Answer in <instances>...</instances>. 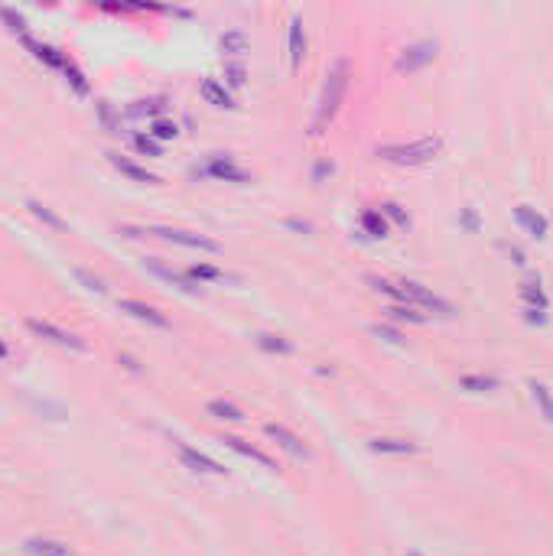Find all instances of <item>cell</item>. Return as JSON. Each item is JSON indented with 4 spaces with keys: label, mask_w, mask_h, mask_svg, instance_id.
<instances>
[{
    "label": "cell",
    "mask_w": 553,
    "mask_h": 556,
    "mask_svg": "<svg viewBox=\"0 0 553 556\" xmlns=\"http://www.w3.org/2000/svg\"><path fill=\"white\" fill-rule=\"evenodd\" d=\"M128 237H144V235H154L160 241H170V245H182V247H199V251H212L218 254L221 245L212 241L205 235H192V231H179V228H163V225H150V228H137V225H124L120 228Z\"/></svg>",
    "instance_id": "1"
},
{
    "label": "cell",
    "mask_w": 553,
    "mask_h": 556,
    "mask_svg": "<svg viewBox=\"0 0 553 556\" xmlns=\"http://www.w3.org/2000/svg\"><path fill=\"white\" fill-rule=\"evenodd\" d=\"M345 88H349V66H345V62H339V66L329 72V82H325V88H323V104H319V121H316L319 127H323L325 121H329L332 114L339 111Z\"/></svg>",
    "instance_id": "2"
},
{
    "label": "cell",
    "mask_w": 553,
    "mask_h": 556,
    "mask_svg": "<svg viewBox=\"0 0 553 556\" xmlns=\"http://www.w3.org/2000/svg\"><path fill=\"white\" fill-rule=\"evenodd\" d=\"M440 150V140H417V144H397V147H378V156L384 160H397V163H417V160H430L433 153Z\"/></svg>",
    "instance_id": "3"
},
{
    "label": "cell",
    "mask_w": 553,
    "mask_h": 556,
    "mask_svg": "<svg viewBox=\"0 0 553 556\" xmlns=\"http://www.w3.org/2000/svg\"><path fill=\"white\" fill-rule=\"evenodd\" d=\"M26 329L33 332V335L46 338V342H52V345L75 348V352H82V348H85V342H82V338H75L72 332L59 329V326H52V322H43V319H26Z\"/></svg>",
    "instance_id": "4"
},
{
    "label": "cell",
    "mask_w": 553,
    "mask_h": 556,
    "mask_svg": "<svg viewBox=\"0 0 553 556\" xmlns=\"http://www.w3.org/2000/svg\"><path fill=\"white\" fill-rule=\"evenodd\" d=\"M173 446H176V452H179V459H182V465H186V469H192V472H202V475H225V465H218L215 459H209L205 452L192 449L189 443H182V439H173Z\"/></svg>",
    "instance_id": "5"
},
{
    "label": "cell",
    "mask_w": 553,
    "mask_h": 556,
    "mask_svg": "<svg viewBox=\"0 0 553 556\" xmlns=\"http://www.w3.org/2000/svg\"><path fill=\"white\" fill-rule=\"evenodd\" d=\"M267 436H273L277 439V446L280 449H287L290 455H297V459H306V446L299 443V436L297 433H290L287 426H280V423H267Z\"/></svg>",
    "instance_id": "6"
},
{
    "label": "cell",
    "mask_w": 553,
    "mask_h": 556,
    "mask_svg": "<svg viewBox=\"0 0 553 556\" xmlns=\"http://www.w3.org/2000/svg\"><path fill=\"white\" fill-rule=\"evenodd\" d=\"M120 312H128V316H134V319H140V322H150V326H166V316L163 312H156L154 306H147V303H140V299H120Z\"/></svg>",
    "instance_id": "7"
},
{
    "label": "cell",
    "mask_w": 553,
    "mask_h": 556,
    "mask_svg": "<svg viewBox=\"0 0 553 556\" xmlns=\"http://www.w3.org/2000/svg\"><path fill=\"white\" fill-rule=\"evenodd\" d=\"M108 160H111V166L120 169V173H124L128 179H134V183H147V185L160 183V179H156L154 173H147L144 166H137L134 160H128V156H120V153H108Z\"/></svg>",
    "instance_id": "8"
},
{
    "label": "cell",
    "mask_w": 553,
    "mask_h": 556,
    "mask_svg": "<svg viewBox=\"0 0 553 556\" xmlns=\"http://www.w3.org/2000/svg\"><path fill=\"white\" fill-rule=\"evenodd\" d=\"M221 446L235 449L238 455H244V459H251V462H257V465H264V469H273V459H271V455L261 452L257 446H251V443H244V439H238V436H225V439H221Z\"/></svg>",
    "instance_id": "9"
},
{
    "label": "cell",
    "mask_w": 553,
    "mask_h": 556,
    "mask_svg": "<svg viewBox=\"0 0 553 556\" xmlns=\"http://www.w3.org/2000/svg\"><path fill=\"white\" fill-rule=\"evenodd\" d=\"M26 553L30 556H75L66 543H59V540H46V537L26 540Z\"/></svg>",
    "instance_id": "10"
},
{
    "label": "cell",
    "mask_w": 553,
    "mask_h": 556,
    "mask_svg": "<svg viewBox=\"0 0 553 556\" xmlns=\"http://www.w3.org/2000/svg\"><path fill=\"white\" fill-rule=\"evenodd\" d=\"M23 42L33 49V56L39 62H46V66H52V68H66L68 66V59L66 56H59V52L52 49V46H46V42H36V39H30V36H23Z\"/></svg>",
    "instance_id": "11"
},
{
    "label": "cell",
    "mask_w": 553,
    "mask_h": 556,
    "mask_svg": "<svg viewBox=\"0 0 553 556\" xmlns=\"http://www.w3.org/2000/svg\"><path fill=\"white\" fill-rule=\"evenodd\" d=\"M209 173H212L215 179H231V183H247V173L244 169H238L231 160H221V156H215L212 163H209Z\"/></svg>",
    "instance_id": "12"
},
{
    "label": "cell",
    "mask_w": 553,
    "mask_h": 556,
    "mask_svg": "<svg viewBox=\"0 0 553 556\" xmlns=\"http://www.w3.org/2000/svg\"><path fill=\"white\" fill-rule=\"evenodd\" d=\"M202 98L215 108H231V94L225 92V85L215 82V78H205L202 82Z\"/></svg>",
    "instance_id": "13"
},
{
    "label": "cell",
    "mask_w": 553,
    "mask_h": 556,
    "mask_svg": "<svg viewBox=\"0 0 553 556\" xmlns=\"http://www.w3.org/2000/svg\"><path fill=\"white\" fill-rule=\"evenodd\" d=\"M209 413H212V416H218V420H231V423L244 420L238 407L228 404V400H212V404H209Z\"/></svg>",
    "instance_id": "14"
},
{
    "label": "cell",
    "mask_w": 553,
    "mask_h": 556,
    "mask_svg": "<svg viewBox=\"0 0 553 556\" xmlns=\"http://www.w3.org/2000/svg\"><path fill=\"white\" fill-rule=\"evenodd\" d=\"M26 209L33 211V215H36V218H39V221H46V225H49V228H59V231H62V228H66V221H62V218H59V215H56V211H52V209H46L43 202H26Z\"/></svg>",
    "instance_id": "15"
},
{
    "label": "cell",
    "mask_w": 553,
    "mask_h": 556,
    "mask_svg": "<svg viewBox=\"0 0 553 556\" xmlns=\"http://www.w3.org/2000/svg\"><path fill=\"white\" fill-rule=\"evenodd\" d=\"M221 52H247V36L231 30V33L221 36Z\"/></svg>",
    "instance_id": "16"
},
{
    "label": "cell",
    "mask_w": 553,
    "mask_h": 556,
    "mask_svg": "<svg viewBox=\"0 0 553 556\" xmlns=\"http://www.w3.org/2000/svg\"><path fill=\"white\" fill-rule=\"evenodd\" d=\"M290 56H293V66H299V59H303V30H299V20H293V26H290Z\"/></svg>",
    "instance_id": "17"
},
{
    "label": "cell",
    "mask_w": 553,
    "mask_h": 556,
    "mask_svg": "<svg viewBox=\"0 0 553 556\" xmlns=\"http://www.w3.org/2000/svg\"><path fill=\"white\" fill-rule=\"evenodd\" d=\"M371 449H375V452H414V446H410V443H400V439H375Z\"/></svg>",
    "instance_id": "18"
},
{
    "label": "cell",
    "mask_w": 553,
    "mask_h": 556,
    "mask_svg": "<svg viewBox=\"0 0 553 556\" xmlns=\"http://www.w3.org/2000/svg\"><path fill=\"white\" fill-rule=\"evenodd\" d=\"M75 280H82L88 290H94V293H104V283H101V277H94L92 270H85V267H75Z\"/></svg>",
    "instance_id": "19"
},
{
    "label": "cell",
    "mask_w": 553,
    "mask_h": 556,
    "mask_svg": "<svg viewBox=\"0 0 553 556\" xmlns=\"http://www.w3.org/2000/svg\"><path fill=\"white\" fill-rule=\"evenodd\" d=\"M62 72H66L68 82L75 85V92H78V94H88V82H85V75H82V72H78V68L72 66V62H68V66L62 68Z\"/></svg>",
    "instance_id": "20"
},
{
    "label": "cell",
    "mask_w": 553,
    "mask_h": 556,
    "mask_svg": "<svg viewBox=\"0 0 553 556\" xmlns=\"http://www.w3.org/2000/svg\"><path fill=\"white\" fill-rule=\"evenodd\" d=\"M0 20H4V23H10V30H13V33L26 36V20L20 17V13H13V10H0Z\"/></svg>",
    "instance_id": "21"
},
{
    "label": "cell",
    "mask_w": 553,
    "mask_h": 556,
    "mask_svg": "<svg viewBox=\"0 0 553 556\" xmlns=\"http://www.w3.org/2000/svg\"><path fill=\"white\" fill-rule=\"evenodd\" d=\"M179 130H176V124L173 121H154V137L156 140H173Z\"/></svg>",
    "instance_id": "22"
},
{
    "label": "cell",
    "mask_w": 553,
    "mask_h": 556,
    "mask_svg": "<svg viewBox=\"0 0 553 556\" xmlns=\"http://www.w3.org/2000/svg\"><path fill=\"white\" fill-rule=\"evenodd\" d=\"M189 273L196 280H221V270L209 267V264H196V267H189Z\"/></svg>",
    "instance_id": "23"
},
{
    "label": "cell",
    "mask_w": 553,
    "mask_h": 556,
    "mask_svg": "<svg viewBox=\"0 0 553 556\" xmlns=\"http://www.w3.org/2000/svg\"><path fill=\"white\" fill-rule=\"evenodd\" d=\"M257 342H261V348H267V352H290V342H283V338L261 335V338H257Z\"/></svg>",
    "instance_id": "24"
},
{
    "label": "cell",
    "mask_w": 553,
    "mask_h": 556,
    "mask_svg": "<svg viewBox=\"0 0 553 556\" xmlns=\"http://www.w3.org/2000/svg\"><path fill=\"white\" fill-rule=\"evenodd\" d=\"M134 144H137V150L147 153V156H160V147L154 144V137H137Z\"/></svg>",
    "instance_id": "25"
},
{
    "label": "cell",
    "mask_w": 553,
    "mask_h": 556,
    "mask_svg": "<svg viewBox=\"0 0 553 556\" xmlns=\"http://www.w3.org/2000/svg\"><path fill=\"white\" fill-rule=\"evenodd\" d=\"M163 104L160 101H140L137 108H130V114H137V118H144V114H160Z\"/></svg>",
    "instance_id": "26"
},
{
    "label": "cell",
    "mask_w": 553,
    "mask_h": 556,
    "mask_svg": "<svg viewBox=\"0 0 553 556\" xmlns=\"http://www.w3.org/2000/svg\"><path fill=\"white\" fill-rule=\"evenodd\" d=\"M534 397H537V400H540V404H544L547 416H550V420H553V400H550V397H547V388H540V384H534Z\"/></svg>",
    "instance_id": "27"
},
{
    "label": "cell",
    "mask_w": 553,
    "mask_h": 556,
    "mask_svg": "<svg viewBox=\"0 0 553 556\" xmlns=\"http://www.w3.org/2000/svg\"><path fill=\"white\" fill-rule=\"evenodd\" d=\"M225 75H228L231 85H244V68H241V66H228V68H225Z\"/></svg>",
    "instance_id": "28"
},
{
    "label": "cell",
    "mask_w": 553,
    "mask_h": 556,
    "mask_svg": "<svg viewBox=\"0 0 553 556\" xmlns=\"http://www.w3.org/2000/svg\"><path fill=\"white\" fill-rule=\"evenodd\" d=\"M365 228H371L375 235H384V221L378 218L375 211H368V215H365Z\"/></svg>",
    "instance_id": "29"
},
{
    "label": "cell",
    "mask_w": 553,
    "mask_h": 556,
    "mask_svg": "<svg viewBox=\"0 0 553 556\" xmlns=\"http://www.w3.org/2000/svg\"><path fill=\"white\" fill-rule=\"evenodd\" d=\"M4 358H7V345H4V342H0V362H4Z\"/></svg>",
    "instance_id": "30"
}]
</instances>
